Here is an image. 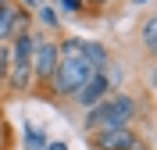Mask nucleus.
Returning a JSON list of instances; mask_svg holds the SVG:
<instances>
[{
  "instance_id": "f257e3e1",
  "label": "nucleus",
  "mask_w": 157,
  "mask_h": 150,
  "mask_svg": "<svg viewBox=\"0 0 157 150\" xmlns=\"http://www.w3.org/2000/svg\"><path fill=\"white\" fill-rule=\"evenodd\" d=\"M143 121H154V97L143 86L139 90H114L100 100L97 107L86 111L82 129L89 132H104V129H143Z\"/></svg>"
},
{
  "instance_id": "f03ea898",
  "label": "nucleus",
  "mask_w": 157,
  "mask_h": 150,
  "mask_svg": "<svg viewBox=\"0 0 157 150\" xmlns=\"http://www.w3.org/2000/svg\"><path fill=\"white\" fill-rule=\"evenodd\" d=\"M89 75H97V71H89V64L82 57H61L47 82V104H71Z\"/></svg>"
},
{
  "instance_id": "7ed1b4c3",
  "label": "nucleus",
  "mask_w": 157,
  "mask_h": 150,
  "mask_svg": "<svg viewBox=\"0 0 157 150\" xmlns=\"http://www.w3.org/2000/svg\"><path fill=\"white\" fill-rule=\"evenodd\" d=\"M89 150H154L150 140L143 136V129H104V132H89Z\"/></svg>"
},
{
  "instance_id": "20e7f679",
  "label": "nucleus",
  "mask_w": 157,
  "mask_h": 150,
  "mask_svg": "<svg viewBox=\"0 0 157 150\" xmlns=\"http://www.w3.org/2000/svg\"><path fill=\"white\" fill-rule=\"evenodd\" d=\"M107 93H114V79H111L107 68H104V71H97V75H89V79H86V86L75 93V100H71V104H75V107H82V111H89V107H97Z\"/></svg>"
},
{
  "instance_id": "39448f33",
  "label": "nucleus",
  "mask_w": 157,
  "mask_h": 150,
  "mask_svg": "<svg viewBox=\"0 0 157 150\" xmlns=\"http://www.w3.org/2000/svg\"><path fill=\"white\" fill-rule=\"evenodd\" d=\"M36 25V18H32V11H25V7H18V4H11V7H4L0 11V43H11L18 32H25V29H32Z\"/></svg>"
},
{
  "instance_id": "423d86ee",
  "label": "nucleus",
  "mask_w": 157,
  "mask_h": 150,
  "mask_svg": "<svg viewBox=\"0 0 157 150\" xmlns=\"http://www.w3.org/2000/svg\"><path fill=\"white\" fill-rule=\"evenodd\" d=\"M32 93V64H14L11 61V71H7V82L0 97L4 100H18V97H29Z\"/></svg>"
},
{
  "instance_id": "0eeeda50",
  "label": "nucleus",
  "mask_w": 157,
  "mask_h": 150,
  "mask_svg": "<svg viewBox=\"0 0 157 150\" xmlns=\"http://www.w3.org/2000/svg\"><path fill=\"white\" fill-rule=\"evenodd\" d=\"M136 40H139V47H143V57H147V61H157V4L139 18Z\"/></svg>"
},
{
  "instance_id": "6e6552de",
  "label": "nucleus",
  "mask_w": 157,
  "mask_h": 150,
  "mask_svg": "<svg viewBox=\"0 0 157 150\" xmlns=\"http://www.w3.org/2000/svg\"><path fill=\"white\" fill-rule=\"evenodd\" d=\"M36 21H39V29L50 32V36H57V32H61V18H57V11H54V7H39V11H36Z\"/></svg>"
},
{
  "instance_id": "1a4fd4ad",
  "label": "nucleus",
  "mask_w": 157,
  "mask_h": 150,
  "mask_svg": "<svg viewBox=\"0 0 157 150\" xmlns=\"http://www.w3.org/2000/svg\"><path fill=\"white\" fill-rule=\"evenodd\" d=\"M114 0H82V18H104Z\"/></svg>"
},
{
  "instance_id": "9d476101",
  "label": "nucleus",
  "mask_w": 157,
  "mask_h": 150,
  "mask_svg": "<svg viewBox=\"0 0 157 150\" xmlns=\"http://www.w3.org/2000/svg\"><path fill=\"white\" fill-rule=\"evenodd\" d=\"M25 150H47V136H43V132L39 129H25Z\"/></svg>"
},
{
  "instance_id": "9b49d317",
  "label": "nucleus",
  "mask_w": 157,
  "mask_h": 150,
  "mask_svg": "<svg viewBox=\"0 0 157 150\" xmlns=\"http://www.w3.org/2000/svg\"><path fill=\"white\" fill-rule=\"evenodd\" d=\"M143 90L147 93H157V61H150L143 68Z\"/></svg>"
},
{
  "instance_id": "f8f14e48",
  "label": "nucleus",
  "mask_w": 157,
  "mask_h": 150,
  "mask_svg": "<svg viewBox=\"0 0 157 150\" xmlns=\"http://www.w3.org/2000/svg\"><path fill=\"white\" fill-rule=\"evenodd\" d=\"M7 71H11V47L0 43V90H4V82H7Z\"/></svg>"
},
{
  "instance_id": "ddd939ff",
  "label": "nucleus",
  "mask_w": 157,
  "mask_h": 150,
  "mask_svg": "<svg viewBox=\"0 0 157 150\" xmlns=\"http://www.w3.org/2000/svg\"><path fill=\"white\" fill-rule=\"evenodd\" d=\"M0 150H14V132L7 118H0Z\"/></svg>"
},
{
  "instance_id": "4468645a",
  "label": "nucleus",
  "mask_w": 157,
  "mask_h": 150,
  "mask_svg": "<svg viewBox=\"0 0 157 150\" xmlns=\"http://www.w3.org/2000/svg\"><path fill=\"white\" fill-rule=\"evenodd\" d=\"M61 4V11H68V14H78L82 18V0H57Z\"/></svg>"
},
{
  "instance_id": "2eb2a0df",
  "label": "nucleus",
  "mask_w": 157,
  "mask_h": 150,
  "mask_svg": "<svg viewBox=\"0 0 157 150\" xmlns=\"http://www.w3.org/2000/svg\"><path fill=\"white\" fill-rule=\"evenodd\" d=\"M47 150H68V143H47Z\"/></svg>"
},
{
  "instance_id": "dca6fc26",
  "label": "nucleus",
  "mask_w": 157,
  "mask_h": 150,
  "mask_svg": "<svg viewBox=\"0 0 157 150\" xmlns=\"http://www.w3.org/2000/svg\"><path fill=\"white\" fill-rule=\"evenodd\" d=\"M125 4H139V7H143V4H150V0H125Z\"/></svg>"
},
{
  "instance_id": "f3484780",
  "label": "nucleus",
  "mask_w": 157,
  "mask_h": 150,
  "mask_svg": "<svg viewBox=\"0 0 157 150\" xmlns=\"http://www.w3.org/2000/svg\"><path fill=\"white\" fill-rule=\"evenodd\" d=\"M11 4H14V0H0V11H4V7H11Z\"/></svg>"
},
{
  "instance_id": "a211bd4d",
  "label": "nucleus",
  "mask_w": 157,
  "mask_h": 150,
  "mask_svg": "<svg viewBox=\"0 0 157 150\" xmlns=\"http://www.w3.org/2000/svg\"><path fill=\"white\" fill-rule=\"evenodd\" d=\"M0 107H4V97H0ZM0 118H4V111H0Z\"/></svg>"
}]
</instances>
